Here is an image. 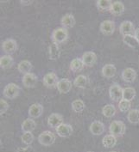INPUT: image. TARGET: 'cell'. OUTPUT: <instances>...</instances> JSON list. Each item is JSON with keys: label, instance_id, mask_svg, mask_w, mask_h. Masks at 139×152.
<instances>
[{"label": "cell", "instance_id": "cell-1", "mask_svg": "<svg viewBox=\"0 0 139 152\" xmlns=\"http://www.w3.org/2000/svg\"><path fill=\"white\" fill-rule=\"evenodd\" d=\"M109 131L115 137H122L125 133L126 126L121 120H114L111 123Z\"/></svg>", "mask_w": 139, "mask_h": 152}, {"label": "cell", "instance_id": "cell-2", "mask_svg": "<svg viewBox=\"0 0 139 152\" xmlns=\"http://www.w3.org/2000/svg\"><path fill=\"white\" fill-rule=\"evenodd\" d=\"M67 37H68V32H67V28H63V27L55 28L51 35V39L53 40V43H56V44L63 43L64 41L67 40Z\"/></svg>", "mask_w": 139, "mask_h": 152}, {"label": "cell", "instance_id": "cell-3", "mask_svg": "<svg viewBox=\"0 0 139 152\" xmlns=\"http://www.w3.org/2000/svg\"><path fill=\"white\" fill-rule=\"evenodd\" d=\"M19 92H20L19 86L14 83H10L7 84L5 86V88H4V96L10 100H13L18 96Z\"/></svg>", "mask_w": 139, "mask_h": 152}, {"label": "cell", "instance_id": "cell-4", "mask_svg": "<svg viewBox=\"0 0 139 152\" xmlns=\"http://www.w3.org/2000/svg\"><path fill=\"white\" fill-rule=\"evenodd\" d=\"M123 89L118 83L112 84L109 88V95L111 99L116 102H119L121 100H123Z\"/></svg>", "mask_w": 139, "mask_h": 152}, {"label": "cell", "instance_id": "cell-5", "mask_svg": "<svg viewBox=\"0 0 139 152\" xmlns=\"http://www.w3.org/2000/svg\"><path fill=\"white\" fill-rule=\"evenodd\" d=\"M38 141L43 146H50L55 142V135L49 131H45L39 135Z\"/></svg>", "mask_w": 139, "mask_h": 152}, {"label": "cell", "instance_id": "cell-6", "mask_svg": "<svg viewBox=\"0 0 139 152\" xmlns=\"http://www.w3.org/2000/svg\"><path fill=\"white\" fill-rule=\"evenodd\" d=\"M101 33L106 35V36H110L112 35L115 31V24L111 20H106L102 22L100 26H99Z\"/></svg>", "mask_w": 139, "mask_h": 152}, {"label": "cell", "instance_id": "cell-7", "mask_svg": "<svg viewBox=\"0 0 139 152\" xmlns=\"http://www.w3.org/2000/svg\"><path fill=\"white\" fill-rule=\"evenodd\" d=\"M135 26L131 21H124L119 26V32L120 34L124 35H134L135 34Z\"/></svg>", "mask_w": 139, "mask_h": 152}, {"label": "cell", "instance_id": "cell-8", "mask_svg": "<svg viewBox=\"0 0 139 152\" xmlns=\"http://www.w3.org/2000/svg\"><path fill=\"white\" fill-rule=\"evenodd\" d=\"M58 80L57 75L55 72H49L47 73L43 77V83L48 88H54L57 86Z\"/></svg>", "mask_w": 139, "mask_h": 152}, {"label": "cell", "instance_id": "cell-9", "mask_svg": "<svg viewBox=\"0 0 139 152\" xmlns=\"http://www.w3.org/2000/svg\"><path fill=\"white\" fill-rule=\"evenodd\" d=\"M2 48H3V51L5 53H7V55H10L16 51V48H17L16 41L13 39H7L3 42Z\"/></svg>", "mask_w": 139, "mask_h": 152}, {"label": "cell", "instance_id": "cell-10", "mask_svg": "<svg viewBox=\"0 0 139 152\" xmlns=\"http://www.w3.org/2000/svg\"><path fill=\"white\" fill-rule=\"evenodd\" d=\"M61 124H63V118L61 114L59 113H52L50 114V116L48 119V125L51 128L56 129L61 126Z\"/></svg>", "mask_w": 139, "mask_h": 152}, {"label": "cell", "instance_id": "cell-11", "mask_svg": "<svg viewBox=\"0 0 139 152\" xmlns=\"http://www.w3.org/2000/svg\"><path fill=\"white\" fill-rule=\"evenodd\" d=\"M55 130L58 135L61 137H68L73 133V127L69 124H65V123L59 126Z\"/></svg>", "mask_w": 139, "mask_h": 152}, {"label": "cell", "instance_id": "cell-12", "mask_svg": "<svg viewBox=\"0 0 139 152\" xmlns=\"http://www.w3.org/2000/svg\"><path fill=\"white\" fill-rule=\"evenodd\" d=\"M82 61L87 66H92L97 61V55L93 52H86L81 58Z\"/></svg>", "mask_w": 139, "mask_h": 152}, {"label": "cell", "instance_id": "cell-13", "mask_svg": "<svg viewBox=\"0 0 139 152\" xmlns=\"http://www.w3.org/2000/svg\"><path fill=\"white\" fill-rule=\"evenodd\" d=\"M89 129H90L92 134H93L95 136H99V135L103 134V132H105V126L101 121L95 120L91 124Z\"/></svg>", "mask_w": 139, "mask_h": 152}, {"label": "cell", "instance_id": "cell-14", "mask_svg": "<svg viewBox=\"0 0 139 152\" xmlns=\"http://www.w3.org/2000/svg\"><path fill=\"white\" fill-rule=\"evenodd\" d=\"M57 89L58 91L61 94H67L68 93L71 88H72V83L67 78H63L59 80L57 83Z\"/></svg>", "mask_w": 139, "mask_h": 152}, {"label": "cell", "instance_id": "cell-15", "mask_svg": "<svg viewBox=\"0 0 139 152\" xmlns=\"http://www.w3.org/2000/svg\"><path fill=\"white\" fill-rule=\"evenodd\" d=\"M37 83V77L34 73L25 74L23 77V84L26 88H33L35 86Z\"/></svg>", "mask_w": 139, "mask_h": 152}, {"label": "cell", "instance_id": "cell-16", "mask_svg": "<svg viewBox=\"0 0 139 152\" xmlns=\"http://www.w3.org/2000/svg\"><path fill=\"white\" fill-rule=\"evenodd\" d=\"M29 115L31 118H39L43 113V107L39 103H34L29 108Z\"/></svg>", "mask_w": 139, "mask_h": 152}, {"label": "cell", "instance_id": "cell-17", "mask_svg": "<svg viewBox=\"0 0 139 152\" xmlns=\"http://www.w3.org/2000/svg\"><path fill=\"white\" fill-rule=\"evenodd\" d=\"M137 72L132 68H126L122 72V78L126 83H133L136 80Z\"/></svg>", "mask_w": 139, "mask_h": 152}, {"label": "cell", "instance_id": "cell-18", "mask_svg": "<svg viewBox=\"0 0 139 152\" xmlns=\"http://www.w3.org/2000/svg\"><path fill=\"white\" fill-rule=\"evenodd\" d=\"M110 12L113 15V16H121L124 12V5L122 2L119 1H116L112 4V7L110 9Z\"/></svg>", "mask_w": 139, "mask_h": 152}, {"label": "cell", "instance_id": "cell-19", "mask_svg": "<svg viewBox=\"0 0 139 152\" xmlns=\"http://www.w3.org/2000/svg\"><path fill=\"white\" fill-rule=\"evenodd\" d=\"M61 23L65 28H71L75 25V18L72 14H66L61 18Z\"/></svg>", "mask_w": 139, "mask_h": 152}, {"label": "cell", "instance_id": "cell-20", "mask_svg": "<svg viewBox=\"0 0 139 152\" xmlns=\"http://www.w3.org/2000/svg\"><path fill=\"white\" fill-rule=\"evenodd\" d=\"M117 69L115 67V65L112 64H106L103 68H102V75L106 77V78H112L116 75Z\"/></svg>", "mask_w": 139, "mask_h": 152}, {"label": "cell", "instance_id": "cell-21", "mask_svg": "<svg viewBox=\"0 0 139 152\" xmlns=\"http://www.w3.org/2000/svg\"><path fill=\"white\" fill-rule=\"evenodd\" d=\"M61 51L56 43H52L49 48V56L51 60H56L60 57Z\"/></svg>", "mask_w": 139, "mask_h": 152}, {"label": "cell", "instance_id": "cell-22", "mask_svg": "<svg viewBox=\"0 0 139 152\" xmlns=\"http://www.w3.org/2000/svg\"><path fill=\"white\" fill-rule=\"evenodd\" d=\"M36 127V123L33 119H26L22 124V130L24 132H32Z\"/></svg>", "mask_w": 139, "mask_h": 152}, {"label": "cell", "instance_id": "cell-23", "mask_svg": "<svg viewBox=\"0 0 139 152\" xmlns=\"http://www.w3.org/2000/svg\"><path fill=\"white\" fill-rule=\"evenodd\" d=\"M17 69L19 72L24 74V75L28 74V73H30V71L32 70V64L28 60H23L18 64Z\"/></svg>", "mask_w": 139, "mask_h": 152}, {"label": "cell", "instance_id": "cell-24", "mask_svg": "<svg viewBox=\"0 0 139 152\" xmlns=\"http://www.w3.org/2000/svg\"><path fill=\"white\" fill-rule=\"evenodd\" d=\"M102 144L106 148H112L117 144V138L113 135L109 134L104 137V138L102 139Z\"/></svg>", "mask_w": 139, "mask_h": 152}, {"label": "cell", "instance_id": "cell-25", "mask_svg": "<svg viewBox=\"0 0 139 152\" xmlns=\"http://www.w3.org/2000/svg\"><path fill=\"white\" fill-rule=\"evenodd\" d=\"M13 58L10 55H4L0 58V66L3 69H9L13 64Z\"/></svg>", "mask_w": 139, "mask_h": 152}, {"label": "cell", "instance_id": "cell-26", "mask_svg": "<svg viewBox=\"0 0 139 152\" xmlns=\"http://www.w3.org/2000/svg\"><path fill=\"white\" fill-rule=\"evenodd\" d=\"M84 66L85 64L83 63L81 58H74L70 63V69L71 71L74 72H81V70H83Z\"/></svg>", "mask_w": 139, "mask_h": 152}, {"label": "cell", "instance_id": "cell-27", "mask_svg": "<svg viewBox=\"0 0 139 152\" xmlns=\"http://www.w3.org/2000/svg\"><path fill=\"white\" fill-rule=\"evenodd\" d=\"M123 41L124 44H126L128 47L131 48H137L139 44V42L134 35H124L123 36Z\"/></svg>", "mask_w": 139, "mask_h": 152}, {"label": "cell", "instance_id": "cell-28", "mask_svg": "<svg viewBox=\"0 0 139 152\" xmlns=\"http://www.w3.org/2000/svg\"><path fill=\"white\" fill-rule=\"evenodd\" d=\"M102 113L106 118H112L116 114V108L113 105L107 104L102 108Z\"/></svg>", "mask_w": 139, "mask_h": 152}, {"label": "cell", "instance_id": "cell-29", "mask_svg": "<svg viewBox=\"0 0 139 152\" xmlns=\"http://www.w3.org/2000/svg\"><path fill=\"white\" fill-rule=\"evenodd\" d=\"M136 96V90L135 88H131V87H128L123 89V99L131 102L132 101Z\"/></svg>", "mask_w": 139, "mask_h": 152}, {"label": "cell", "instance_id": "cell-30", "mask_svg": "<svg viewBox=\"0 0 139 152\" xmlns=\"http://www.w3.org/2000/svg\"><path fill=\"white\" fill-rule=\"evenodd\" d=\"M127 119L131 124L139 123V110L138 109H131L128 113Z\"/></svg>", "mask_w": 139, "mask_h": 152}, {"label": "cell", "instance_id": "cell-31", "mask_svg": "<svg viewBox=\"0 0 139 152\" xmlns=\"http://www.w3.org/2000/svg\"><path fill=\"white\" fill-rule=\"evenodd\" d=\"M86 105L84 103V102L82 100H74L72 102V109L75 113H81L85 110Z\"/></svg>", "mask_w": 139, "mask_h": 152}, {"label": "cell", "instance_id": "cell-32", "mask_svg": "<svg viewBox=\"0 0 139 152\" xmlns=\"http://www.w3.org/2000/svg\"><path fill=\"white\" fill-rule=\"evenodd\" d=\"M74 84L78 88H85L87 84V77L84 75H80L74 79Z\"/></svg>", "mask_w": 139, "mask_h": 152}, {"label": "cell", "instance_id": "cell-33", "mask_svg": "<svg viewBox=\"0 0 139 152\" xmlns=\"http://www.w3.org/2000/svg\"><path fill=\"white\" fill-rule=\"evenodd\" d=\"M112 4L113 3L111 0H98L97 1V7L100 10H110Z\"/></svg>", "mask_w": 139, "mask_h": 152}, {"label": "cell", "instance_id": "cell-34", "mask_svg": "<svg viewBox=\"0 0 139 152\" xmlns=\"http://www.w3.org/2000/svg\"><path fill=\"white\" fill-rule=\"evenodd\" d=\"M118 108L122 113L129 112L131 110V102L126 100H121L118 103Z\"/></svg>", "mask_w": 139, "mask_h": 152}, {"label": "cell", "instance_id": "cell-35", "mask_svg": "<svg viewBox=\"0 0 139 152\" xmlns=\"http://www.w3.org/2000/svg\"><path fill=\"white\" fill-rule=\"evenodd\" d=\"M34 141V136L32 132H24L22 136V142L26 145H30Z\"/></svg>", "mask_w": 139, "mask_h": 152}, {"label": "cell", "instance_id": "cell-36", "mask_svg": "<svg viewBox=\"0 0 139 152\" xmlns=\"http://www.w3.org/2000/svg\"><path fill=\"white\" fill-rule=\"evenodd\" d=\"M9 109V104L7 103V102L4 99L0 100V114H4V113L7 112V110Z\"/></svg>", "mask_w": 139, "mask_h": 152}, {"label": "cell", "instance_id": "cell-37", "mask_svg": "<svg viewBox=\"0 0 139 152\" xmlns=\"http://www.w3.org/2000/svg\"><path fill=\"white\" fill-rule=\"evenodd\" d=\"M18 152H34L31 146H27L25 148H20L18 150Z\"/></svg>", "mask_w": 139, "mask_h": 152}, {"label": "cell", "instance_id": "cell-38", "mask_svg": "<svg viewBox=\"0 0 139 152\" xmlns=\"http://www.w3.org/2000/svg\"><path fill=\"white\" fill-rule=\"evenodd\" d=\"M134 36L136 37V39L138 40V41L139 42V28H137L136 29V31H135V34H134Z\"/></svg>", "mask_w": 139, "mask_h": 152}, {"label": "cell", "instance_id": "cell-39", "mask_svg": "<svg viewBox=\"0 0 139 152\" xmlns=\"http://www.w3.org/2000/svg\"><path fill=\"white\" fill-rule=\"evenodd\" d=\"M20 2L23 5H30L32 3V1H20Z\"/></svg>", "mask_w": 139, "mask_h": 152}, {"label": "cell", "instance_id": "cell-40", "mask_svg": "<svg viewBox=\"0 0 139 152\" xmlns=\"http://www.w3.org/2000/svg\"><path fill=\"white\" fill-rule=\"evenodd\" d=\"M87 152H92V151H87Z\"/></svg>", "mask_w": 139, "mask_h": 152}, {"label": "cell", "instance_id": "cell-41", "mask_svg": "<svg viewBox=\"0 0 139 152\" xmlns=\"http://www.w3.org/2000/svg\"><path fill=\"white\" fill-rule=\"evenodd\" d=\"M112 152H116V151H112Z\"/></svg>", "mask_w": 139, "mask_h": 152}]
</instances>
